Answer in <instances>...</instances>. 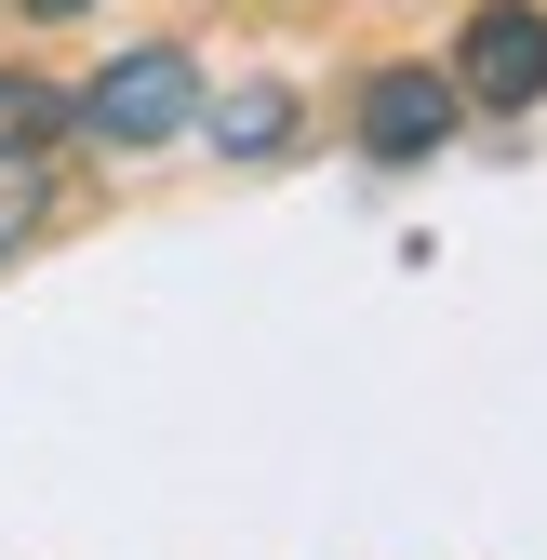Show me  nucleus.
<instances>
[{
  "mask_svg": "<svg viewBox=\"0 0 547 560\" xmlns=\"http://www.w3.org/2000/svg\"><path fill=\"white\" fill-rule=\"evenodd\" d=\"M187 107H200V67L174 40H148V54H120L107 81L81 94V133H94V148H161V133H187Z\"/></svg>",
  "mask_w": 547,
  "mask_h": 560,
  "instance_id": "1",
  "label": "nucleus"
},
{
  "mask_svg": "<svg viewBox=\"0 0 547 560\" xmlns=\"http://www.w3.org/2000/svg\"><path fill=\"white\" fill-rule=\"evenodd\" d=\"M467 94L481 107H534L547 94V14L534 0H481L467 14Z\"/></svg>",
  "mask_w": 547,
  "mask_h": 560,
  "instance_id": "2",
  "label": "nucleus"
},
{
  "mask_svg": "<svg viewBox=\"0 0 547 560\" xmlns=\"http://www.w3.org/2000/svg\"><path fill=\"white\" fill-rule=\"evenodd\" d=\"M441 133H454V81L441 67H374L361 81V148L374 161H428Z\"/></svg>",
  "mask_w": 547,
  "mask_h": 560,
  "instance_id": "3",
  "label": "nucleus"
},
{
  "mask_svg": "<svg viewBox=\"0 0 547 560\" xmlns=\"http://www.w3.org/2000/svg\"><path fill=\"white\" fill-rule=\"evenodd\" d=\"M281 133H294V94H281V81H241V94L214 107V148H228V161H281Z\"/></svg>",
  "mask_w": 547,
  "mask_h": 560,
  "instance_id": "4",
  "label": "nucleus"
},
{
  "mask_svg": "<svg viewBox=\"0 0 547 560\" xmlns=\"http://www.w3.org/2000/svg\"><path fill=\"white\" fill-rule=\"evenodd\" d=\"M40 200H54V174H40V148H0V254H14V241L40 228Z\"/></svg>",
  "mask_w": 547,
  "mask_h": 560,
  "instance_id": "5",
  "label": "nucleus"
},
{
  "mask_svg": "<svg viewBox=\"0 0 547 560\" xmlns=\"http://www.w3.org/2000/svg\"><path fill=\"white\" fill-rule=\"evenodd\" d=\"M54 120H67V94H40V81H0V148H40Z\"/></svg>",
  "mask_w": 547,
  "mask_h": 560,
  "instance_id": "6",
  "label": "nucleus"
},
{
  "mask_svg": "<svg viewBox=\"0 0 547 560\" xmlns=\"http://www.w3.org/2000/svg\"><path fill=\"white\" fill-rule=\"evenodd\" d=\"M27 14H81V0H27Z\"/></svg>",
  "mask_w": 547,
  "mask_h": 560,
  "instance_id": "7",
  "label": "nucleus"
}]
</instances>
